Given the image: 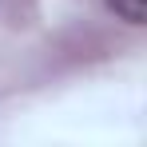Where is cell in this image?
Returning <instances> with one entry per match:
<instances>
[{
    "instance_id": "1",
    "label": "cell",
    "mask_w": 147,
    "mask_h": 147,
    "mask_svg": "<svg viewBox=\"0 0 147 147\" xmlns=\"http://www.w3.org/2000/svg\"><path fill=\"white\" fill-rule=\"evenodd\" d=\"M107 8L127 24H143V16H147V0H107Z\"/></svg>"
}]
</instances>
